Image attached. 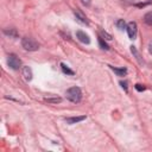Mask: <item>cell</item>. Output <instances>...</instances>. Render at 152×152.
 Masks as SVG:
<instances>
[{
    "mask_svg": "<svg viewBox=\"0 0 152 152\" xmlns=\"http://www.w3.org/2000/svg\"><path fill=\"white\" fill-rule=\"evenodd\" d=\"M65 96L69 101H71L74 103H77L82 99V91L78 87H71L65 91Z\"/></svg>",
    "mask_w": 152,
    "mask_h": 152,
    "instance_id": "6da1fadb",
    "label": "cell"
},
{
    "mask_svg": "<svg viewBox=\"0 0 152 152\" xmlns=\"http://www.w3.org/2000/svg\"><path fill=\"white\" fill-rule=\"evenodd\" d=\"M21 45L27 51H37L39 49V44L31 37H24L21 39Z\"/></svg>",
    "mask_w": 152,
    "mask_h": 152,
    "instance_id": "7a4b0ae2",
    "label": "cell"
},
{
    "mask_svg": "<svg viewBox=\"0 0 152 152\" xmlns=\"http://www.w3.org/2000/svg\"><path fill=\"white\" fill-rule=\"evenodd\" d=\"M7 64L13 70H18L19 68H21V61L15 55H10L7 57Z\"/></svg>",
    "mask_w": 152,
    "mask_h": 152,
    "instance_id": "3957f363",
    "label": "cell"
},
{
    "mask_svg": "<svg viewBox=\"0 0 152 152\" xmlns=\"http://www.w3.org/2000/svg\"><path fill=\"white\" fill-rule=\"evenodd\" d=\"M126 30H127L128 37L131 39H135V37H137V24L134 21H129L126 26Z\"/></svg>",
    "mask_w": 152,
    "mask_h": 152,
    "instance_id": "277c9868",
    "label": "cell"
},
{
    "mask_svg": "<svg viewBox=\"0 0 152 152\" xmlns=\"http://www.w3.org/2000/svg\"><path fill=\"white\" fill-rule=\"evenodd\" d=\"M74 14H75L76 19H77L80 23H82V24H84V25H89V20L87 19V17H86L80 10H74Z\"/></svg>",
    "mask_w": 152,
    "mask_h": 152,
    "instance_id": "5b68a950",
    "label": "cell"
},
{
    "mask_svg": "<svg viewBox=\"0 0 152 152\" xmlns=\"http://www.w3.org/2000/svg\"><path fill=\"white\" fill-rule=\"evenodd\" d=\"M76 38H77L80 42L84 43V44H89V43H90V38H89V36H88L86 32L81 31V30H78V31L76 32Z\"/></svg>",
    "mask_w": 152,
    "mask_h": 152,
    "instance_id": "8992f818",
    "label": "cell"
},
{
    "mask_svg": "<svg viewBox=\"0 0 152 152\" xmlns=\"http://www.w3.org/2000/svg\"><path fill=\"white\" fill-rule=\"evenodd\" d=\"M83 120H86V115L66 118V119H65V122H66V124H69V125H72V124H76V122H80V121H83Z\"/></svg>",
    "mask_w": 152,
    "mask_h": 152,
    "instance_id": "52a82bcc",
    "label": "cell"
},
{
    "mask_svg": "<svg viewBox=\"0 0 152 152\" xmlns=\"http://www.w3.org/2000/svg\"><path fill=\"white\" fill-rule=\"evenodd\" d=\"M23 76L26 81H31L32 80V70L28 66H23Z\"/></svg>",
    "mask_w": 152,
    "mask_h": 152,
    "instance_id": "ba28073f",
    "label": "cell"
},
{
    "mask_svg": "<svg viewBox=\"0 0 152 152\" xmlns=\"http://www.w3.org/2000/svg\"><path fill=\"white\" fill-rule=\"evenodd\" d=\"M110 66V69L118 75V76H125L126 74H127V69L126 68H114V66H112V65H109Z\"/></svg>",
    "mask_w": 152,
    "mask_h": 152,
    "instance_id": "9c48e42d",
    "label": "cell"
},
{
    "mask_svg": "<svg viewBox=\"0 0 152 152\" xmlns=\"http://www.w3.org/2000/svg\"><path fill=\"white\" fill-rule=\"evenodd\" d=\"M4 33H5L6 36L11 37V38H15V37L18 36L15 28H5V30H4Z\"/></svg>",
    "mask_w": 152,
    "mask_h": 152,
    "instance_id": "30bf717a",
    "label": "cell"
},
{
    "mask_svg": "<svg viewBox=\"0 0 152 152\" xmlns=\"http://www.w3.org/2000/svg\"><path fill=\"white\" fill-rule=\"evenodd\" d=\"M131 51H132V53L135 56V58H137V61L140 63V64H144V61L141 59V57H140V55H139V52L137 51V49H135V46H131Z\"/></svg>",
    "mask_w": 152,
    "mask_h": 152,
    "instance_id": "8fae6325",
    "label": "cell"
},
{
    "mask_svg": "<svg viewBox=\"0 0 152 152\" xmlns=\"http://www.w3.org/2000/svg\"><path fill=\"white\" fill-rule=\"evenodd\" d=\"M144 21L145 24H147L148 26H152V12H147L144 15Z\"/></svg>",
    "mask_w": 152,
    "mask_h": 152,
    "instance_id": "7c38bea8",
    "label": "cell"
},
{
    "mask_svg": "<svg viewBox=\"0 0 152 152\" xmlns=\"http://www.w3.org/2000/svg\"><path fill=\"white\" fill-rule=\"evenodd\" d=\"M61 68H62V70H63V72L64 74H66V75H74L75 72L66 65V64H64V63H61Z\"/></svg>",
    "mask_w": 152,
    "mask_h": 152,
    "instance_id": "4fadbf2b",
    "label": "cell"
},
{
    "mask_svg": "<svg viewBox=\"0 0 152 152\" xmlns=\"http://www.w3.org/2000/svg\"><path fill=\"white\" fill-rule=\"evenodd\" d=\"M44 100H45L48 103H58V102L62 101L61 97H45Z\"/></svg>",
    "mask_w": 152,
    "mask_h": 152,
    "instance_id": "5bb4252c",
    "label": "cell"
},
{
    "mask_svg": "<svg viewBox=\"0 0 152 152\" xmlns=\"http://www.w3.org/2000/svg\"><path fill=\"white\" fill-rule=\"evenodd\" d=\"M115 25H116V26H118V28H120V30H124V28H126V26H127L124 19H119V20H116Z\"/></svg>",
    "mask_w": 152,
    "mask_h": 152,
    "instance_id": "9a60e30c",
    "label": "cell"
},
{
    "mask_svg": "<svg viewBox=\"0 0 152 152\" xmlns=\"http://www.w3.org/2000/svg\"><path fill=\"white\" fill-rule=\"evenodd\" d=\"M99 44H100L101 49H103V50H109V46L107 45V43H106L101 37H99Z\"/></svg>",
    "mask_w": 152,
    "mask_h": 152,
    "instance_id": "2e32d148",
    "label": "cell"
},
{
    "mask_svg": "<svg viewBox=\"0 0 152 152\" xmlns=\"http://www.w3.org/2000/svg\"><path fill=\"white\" fill-rule=\"evenodd\" d=\"M134 88H135L138 91H142V90H145V87H144L142 84H135Z\"/></svg>",
    "mask_w": 152,
    "mask_h": 152,
    "instance_id": "e0dca14e",
    "label": "cell"
},
{
    "mask_svg": "<svg viewBox=\"0 0 152 152\" xmlns=\"http://www.w3.org/2000/svg\"><path fill=\"white\" fill-rule=\"evenodd\" d=\"M101 34H102L103 37H106V39H108V40H110V39H112V36H110L109 33L104 32V31H102V32H101Z\"/></svg>",
    "mask_w": 152,
    "mask_h": 152,
    "instance_id": "ac0fdd59",
    "label": "cell"
},
{
    "mask_svg": "<svg viewBox=\"0 0 152 152\" xmlns=\"http://www.w3.org/2000/svg\"><path fill=\"white\" fill-rule=\"evenodd\" d=\"M120 84H121V87H122L125 90H127V82H122V81H121Z\"/></svg>",
    "mask_w": 152,
    "mask_h": 152,
    "instance_id": "d6986e66",
    "label": "cell"
},
{
    "mask_svg": "<svg viewBox=\"0 0 152 152\" xmlns=\"http://www.w3.org/2000/svg\"><path fill=\"white\" fill-rule=\"evenodd\" d=\"M148 52H150V53H152V40L148 43Z\"/></svg>",
    "mask_w": 152,
    "mask_h": 152,
    "instance_id": "ffe728a7",
    "label": "cell"
}]
</instances>
